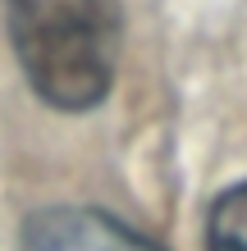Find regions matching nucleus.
I'll return each mask as SVG.
<instances>
[{
    "mask_svg": "<svg viewBox=\"0 0 247 251\" xmlns=\"http://www.w3.org/2000/svg\"><path fill=\"white\" fill-rule=\"evenodd\" d=\"M9 41L55 110H92L114 82V0H9Z\"/></svg>",
    "mask_w": 247,
    "mask_h": 251,
    "instance_id": "obj_1",
    "label": "nucleus"
},
{
    "mask_svg": "<svg viewBox=\"0 0 247 251\" xmlns=\"http://www.w3.org/2000/svg\"><path fill=\"white\" fill-rule=\"evenodd\" d=\"M23 251H165L147 233L128 228L92 205H51L37 210L23 228Z\"/></svg>",
    "mask_w": 247,
    "mask_h": 251,
    "instance_id": "obj_2",
    "label": "nucleus"
},
{
    "mask_svg": "<svg viewBox=\"0 0 247 251\" xmlns=\"http://www.w3.org/2000/svg\"><path fill=\"white\" fill-rule=\"evenodd\" d=\"M206 247L211 251H247V183L229 187L211 210V228H206Z\"/></svg>",
    "mask_w": 247,
    "mask_h": 251,
    "instance_id": "obj_3",
    "label": "nucleus"
}]
</instances>
